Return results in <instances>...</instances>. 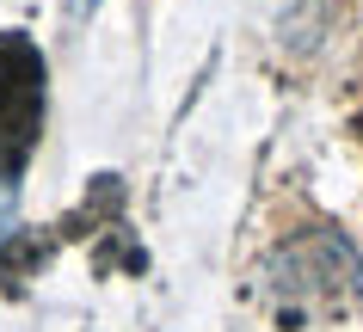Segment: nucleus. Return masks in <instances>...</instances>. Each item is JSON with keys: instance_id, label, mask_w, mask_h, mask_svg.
<instances>
[{"instance_id": "nucleus-1", "label": "nucleus", "mask_w": 363, "mask_h": 332, "mask_svg": "<svg viewBox=\"0 0 363 332\" xmlns=\"http://www.w3.org/2000/svg\"><path fill=\"white\" fill-rule=\"evenodd\" d=\"M93 6H99V0H68V13H74V19H86Z\"/></svg>"}]
</instances>
